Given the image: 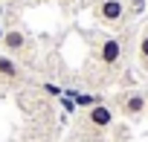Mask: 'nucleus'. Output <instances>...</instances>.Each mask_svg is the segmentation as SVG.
I'll return each instance as SVG.
<instances>
[{
	"mask_svg": "<svg viewBox=\"0 0 148 142\" xmlns=\"http://www.w3.org/2000/svg\"><path fill=\"white\" fill-rule=\"evenodd\" d=\"M119 104H122V113H125V116H142V113H148V96H145L142 90L125 93Z\"/></svg>",
	"mask_w": 148,
	"mask_h": 142,
	"instance_id": "f257e3e1",
	"label": "nucleus"
},
{
	"mask_svg": "<svg viewBox=\"0 0 148 142\" xmlns=\"http://www.w3.org/2000/svg\"><path fill=\"white\" fill-rule=\"evenodd\" d=\"M96 15L105 23H119L125 18V3L122 0H102V3L96 6Z\"/></svg>",
	"mask_w": 148,
	"mask_h": 142,
	"instance_id": "f03ea898",
	"label": "nucleus"
},
{
	"mask_svg": "<svg viewBox=\"0 0 148 142\" xmlns=\"http://www.w3.org/2000/svg\"><path fill=\"white\" fill-rule=\"evenodd\" d=\"M119 58H122V41L119 38H105L99 44V61L105 67H113V64H119Z\"/></svg>",
	"mask_w": 148,
	"mask_h": 142,
	"instance_id": "7ed1b4c3",
	"label": "nucleus"
},
{
	"mask_svg": "<svg viewBox=\"0 0 148 142\" xmlns=\"http://www.w3.org/2000/svg\"><path fill=\"white\" fill-rule=\"evenodd\" d=\"M87 122H90L93 128H110V125H113V110H110L105 102H99V104H93V107L87 110Z\"/></svg>",
	"mask_w": 148,
	"mask_h": 142,
	"instance_id": "20e7f679",
	"label": "nucleus"
},
{
	"mask_svg": "<svg viewBox=\"0 0 148 142\" xmlns=\"http://www.w3.org/2000/svg\"><path fill=\"white\" fill-rule=\"evenodd\" d=\"M0 44H3L9 52H21V49L26 46V35H23V32H18V29H9V32L3 35V41H0Z\"/></svg>",
	"mask_w": 148,
	"mask_h": 142,
	"instance_id": "39448f33",
	"label": "nucleus"
},
{
	"mask_svg": "<svg viewBox=\"0 0 148 142\" xmlns=\"http://www.w3.org/2000/svg\"><path fill=\"white\" fill-rule=\"evenodd\" d=\"M0 76H3V79H9V81L21 79V67L15 64V58H9V55H0Z\"/></svg>",
	"mask_w": 148,
	"mask_h": 142,
	"instance_id": "423d86ee",
	"label": "nucleus"
},
{
	"mask_svg": "<svg viewBox=\"0 0 148 142\" xmlns=\"http://www.w3.org/2000/svg\"><path fill=\"white\" fill-rule=\"evenodd\" d=\"M41 90H44V93H47V96H55V99H61V93H64V90H61V87H58V84H52V81H47V84H44V87H41Z\"/></svg>",
	"mask_w": 148,
	"mask_h": 142,
	"instance_id": "0eeeda50",
	"label": "nucleus"
},
{
	"mask_svg": "<svg viewBox=\"0 0 148 142\" xmlns=\"http://www.w3.org/2000/svg\"><path fill=\"white\" fill-rule=\"evenodd\" d=\"M139 58L148 64V35H142V38H139Z\"/></svg>",
	"mask_w": 148,
	"mask_h": 142,
	"instance_id": "6e6552de",
	"label": "nucleus"
},
{
	"mask_svg": "<svg viewBox=\"0 0 148 142\" xmlns=\"http://www.w3.org/2000/svg\"><path fill=\"white\" fill-rule=\"evenodd\" d=\"M58 102H61V107H64L67 113H73V110H76V102H73V99H67L64 93H61V99H58Z\"/></svg>",
	"mask_w": 148,
	"mask_h": 142,
	"instance_id": "1a4fd4ad",
	"label": "nucleus"
},
{
	"mask_svg": "<svg viewBox=\"0 0 148 142\" xmlns=\"http://www.w3.org/2000/svg\"><path fill=\"white\" fill-rule=\"evenodd\" d=\"M3 35H6V29H3V26H0V41H3Z\"/></svg>",
	"mask_w": 148,
	"mask_h": 142,
	"instance_id": "9d476101",
	"label": "nucleus"
}]
</instances>
